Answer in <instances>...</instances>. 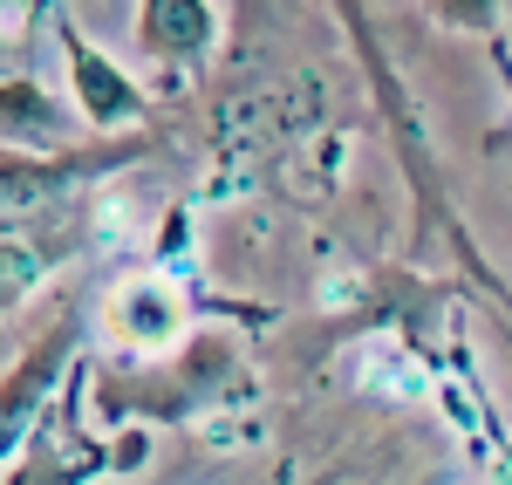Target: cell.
Returning a JSON list of instances; mask_svg holds the SVG:
<instances>
[{"label": "cell", "mask_w": 512, "mask_h": 485, "mask_svg": "<svg viewBox=\"0 0 512 485\" xmlns=\"http://www.w3.org/2000/svg\"><path fill=\"white\" fill-rule=\"evenodd\" d=\"M437 14H444V21H458V28H472V21L492 14V0H437Z\"/></svg>", "instance_id": "5b68a950"}, {"label": "cell", "mask_w": 512, "mask_h": 485, "mask_svg": "<svg viewBox=\"0 0 512 485\" xmlns=\"http://www.w3.org/2000/svg\"><path fill=\"white\" fill-rule=\"evenodd\" d=\"M110 328H117L123 342H171L185 328V301L164 281H130L117 294V308H110Z\"/></svg>", "instance_id": "3957f363"}, {"label": "cell", "mask_w": 512, "mask_h": 485, "mask_svg": "<svg viewBox=\"0 0 512 485\" xmlns=\"http://www.w3.org/2000/svg\"><path fill=\"white\" fill-rule=\"evenodd\" d=\"M137 41H144V55L185 69V62L205 55V41H212V7H205V0H144Z\"/></svg>", "instance_id": "7a4b0ae2"}, {"label": "cell", "mask_w": 512, "mask_h": 485, "mask_svg": "<svg viewBox=\"0 0 512 485\" xmlns=\"http://www.w3.org/2000/svg\"><path fill=\"white\" fill-rule=\"evenodd\" d=\"M62 48H69V69H76V96H82V110L96 123H130V117H144V89L123 76L110 55H96L89 41L62 21Z\"/></svg>", "instance_id": "6da1fadb"}, {"label": "cell", "mask_w": 512, "mask_h": 485, "mask_svg": "<svg viewBox=\"0 0 512 485\" xmlns=\"http://www.w3.org/2000/svg\"><path fill=\"white\" fill-rule=\"evenodd\" d=\"M362 383H390V390H417V363H403L396 349H369Z\"/></svg>", "instance_id": "277c9868"}]
</instances>
